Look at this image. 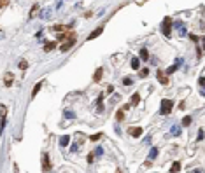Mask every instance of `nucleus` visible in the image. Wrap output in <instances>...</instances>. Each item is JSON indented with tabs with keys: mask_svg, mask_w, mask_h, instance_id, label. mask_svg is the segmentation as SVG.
Returning <instances> with one entry per match:
<instances>
[{
	"mask_svg": "<svg viewBox=\"0 0 205 173\" xmlns=\"http://www.w3.org/2000/svg\"><path fill=\"white\" fill-rule=\"evenodd\" d=\"M172 107H174V102H172V100H163V102H161V108H160V114L168 115V114L172 112Z\"/></svg>",
	"mask_w": 205,
	"mask_h": 173,
	"instance_id": "obj_1",
	"label": "nucleus"
},
{
	"mask_svg": "<svg viewBox=\"0 0 205 173\" xmlns=\"http://www.w3.org/2000/svg\"><path fill=\"white\" fill-rule=\"evenodd\" d=\"M170 18H165V19H163V25H161V32L165 33V37H170V26H172V25H170Z\"/></svg>",
	"mask_w": 205,
	"mask_h": 173,
	"instance_id": "obj_2",
	"label": "nucleus"
},
{
	"mask_svg": "<svg viewBox=\"0 0 205 173\" xmlns=\"http://www.w3.org/2000/svg\"><path fill=\"white\" fill-rule=\"evenodd\" d=\"M74 44H76V38H74V37H72V38H69V42H63L61 46H60V49H61V53H65V51H69V49H70L72 46H74Z\"/></svg>",
	"mask_w": 205,
	"mask_h": 173,
	"instance_id": "obj_3",
	"label": "nucleus"
},
{
	"mask_svg": "<svg viewBox=\"0 0 205 173\" xmlns=\"http://www.w3.org/2000/svg\"><path fill=\"white\" fill-rule=\"evenodd\" d=\"M42 170H44V171H49V170H51V163H49V156H48V154H44V156H42Z\"/></svg>",
	"mask_w": 205,
	"mask_h": 173,
	"instance_id": "obj_4",
	"label": "nucleus"
},
{
	"mask_svg": "<svg viewBox=\"0 0 205 173\" xmlns=\"http://www.w3.org/2000/svg\"><path fill=\"white\" fill-rule=\"evenodd\" d=\"M2 112H0V115H2V123H0V128H2V130H4V128H6V115H7V108L4 107V105H2Z\"/></svg>",
	"mask_w": 205,
	"mask_h": 173,
	"instance_id": "obj_5",
	"label": "nucleus"
},
{
	"mask_svg": "<svg viewBox=\"0 0 205 173\" xmlns=\"http://www.w3.org/2000/svg\"><path fill=\"white\" fill-rule=\"evenodd\" d=\"M128 133H130L132 136H135V138H137V136H140V135H142V128H139V126H137V128H130Z\"/></svg>",
	"mask_w": 205,
	"mask_h": 173,
	"instance_id": "obj_6",
	"label": "nucleus"
},
{
	"mask_svg": "<svg viewBox=\"0 0 205 173\" xmlns=\"http://www.w3.org/2000/svg\"><path fill=\"white\" fill-rule=\"evenodd\" d=\"M103 32V26H98L97 30H95V32H91L90 33V37H88V40H93V38H97L98 35H100V33Z\"/></svg>",
	"mask_w": 205,
	"mask_h": 173,
	"instance_id": "obj_7",
	"label": "nucleus"
},
{
	"mask_svg": "<svg viewBox=\"0 0 205 173\" xmlns=\"http://www.w3.org/2000/svg\"><path fill=\"white\" fill-rule=\"evenodd\" d=\"M102 75H103V68H97V72H95V75H93V81H95V82H100Z\"/></svg>",
	"mask_w": 205,
	"mask_h": 173,
	"instance_id": "obj_8",
	"label": "nucleus"
},
{
	"mask_svg": "<svg viewBox=\"0 0 205 173\" xmlns=\"http://www.w3.org/2000/svg\"><path fill=\"white\" fill-rule=\"evenodd\" d=\"M158 81L161 82L163 86H167L168 82H170V81H168V77H165V75H163V74H161V72H158Z\"/></svg>",
	"mask_w": 205,
	"mask_h": 173,
	"instance_id": "obj_9",
	"label": "nucleus"
},
{
	"mask_svg": "<svg viewBox=\"0 0 205 173\" xmlns=\"http://www.w3.org/2000/svg\"><path fill=\"white\" fill-rule=\"evenodd\" d=\"M69 143H70V136L65 135V136H61V138H60V145H61V147H67Z\"/></svg>",
	"mask_w": 205,
	"mask_h": 173,
	"instance_id": "obj_10",
	"label": "nucleus"
},
{
	"mask_svg": "<svg viewBox=\"0 0 205 173\" xmlns=\"http://www.w3.org/2000/svg\"><path fill=\"white\" fill-rule=\"evenodd\" d=\"M4 84H6L7 87L12 86V74H7V75L4 77Z\"/></svg>",
	"mask_w": 205,
	"mask_h": 173,
	"instance_id": "obj_11",
	"label": "nucleus"
},
{
	"mask_svg": "<svg viewBox=\"0 0 205 173\" xmlns=\"http://www.w3.org/2000/svg\"><path fill=\"white\" fill-rule=\"evenodd\" d=\"M139 65H140V60H139V58H133V60H132V68H133V70H137V68H139Z\"/></svg>",
	"mask_w": 205,
	"mask_h": 173,
	"instance_id": "obj_12",
	"label": "nucleus"
},
{
	"mask_svg": "<svg viewBox=\"0 0 205 173\" xmlns=\"http://www.w3.org/2000/svg\"><path fill=\"white\" fill-rule=\"evenodd\" d=\"M54 47H56V44L54 42H48L46 46H44V51H53Z\"/></svg>",
	"mask_w": 205,
	"mask_h": 173,
	"instance_id": "obj_13",
	"label": "nucleus"
},
{
	"mask_svg": "<svg viewBox=\"0 0 205 173\" xmlns=\"http://www.w3.org/2000/svg\"><path fill=\"white\" fill-rule=\"evenodd\" d=\"M18 66H19L21 70H27V68H28V61L27 60H21L19 63H18Z\"/></svg>",
	"mask_w": 205,
	"mask_h": 173,
	"instance_id": "obj_14",
	"label": "nucleus"
},
{
	"mask_svg": "<svg viewBox=\"0 0 205 173\" xmlns=\"http://www.w3.org/2000/svg\"><path fill=\"white\" fill-rule=\"evenodd\" d=\"M39 12V6H33L32 11H30V18H35V14Z\"/></svg>",
	"mask_w": 205,
	"mask_h": 173,
	"instance_id": "obj_15",
	"label": "nucleus"
},
{
	"mask_svg": "<svg viewBox=\"0 0 205 173\" xmlns=\"http://www.w3.org/2000/svg\"><path fill=\"white\" fill-rule=\"evenodd\" d=\"M140 102V96H139V95H137V93H135L133 96H132V103H133V105H137V103Z\"/></svg>",
	"mask_w": 205,
	"mask_h": 173,
	"instance_id": "obj_16",
	"label": "nucleus"
},
{
	"mask_svg": "<svg viewBox=\"0 0 205 173\" xmlns=\"http://www.w3.org/2000/svg\"><path fill=\"white\" fill-rule=\"evenodd\" d=\"M181 63H182V61L179 60V61H177V63H175V65H172V66H170V68H168V74H172V72H175V68H177V66H179V65H181Z\"/></svg>",
	"mask_w": 205,
	"mask_h": 173,
	"instance_id": "obj_17",
	"label": "nucleus"
},
{
	"mask_svg": "<svg viewBox=\"0 0 205 173\" xmlns=\"http://www.w3.org/2000/svg\"><path fill=\"white\" fill-rule=\"evenodd\" d=\"M179 170H181V164H179V163H174V166L170 168V171H172V173L179 171Z\"/></svg>",
	"mask_w": 205,
	"mask_h": 173,
	"instance_id": "obj_18",
	"label": "nucleus"
},
{
	"mask_svg": "<svg viewBox=\"0 0 205 173\" xmlns=\"http://www.w3.org/2000/svg\"><path fill=\"white\" fill-rule=\"evenodd\" d=\"M182 124L184 126H189V124H191V115H186V117H184V119H182Z\"/></svg>",
	"mask_w": 205,
	"mask_h": 173,
	"instance_id": "obj_19",
	"label": "nucleus"
},
{
	"mask_svg": "<svg viewBox=\"0 0 205 173\" xmlns=\"http://www.w3.org/2000/svg\"><path fill=\"white\" fill-rule=\"evenodd\" d=\"M40 87H42V82H39V84H37V86H35V87H33V93H32V95H33V96H35V95H37V93H39V91H40Z\"/></svg>",
	"mask_w": 205,
	"mask_h": 173,
	"instance_id": "obj_20",
	"label": "nucleus"
},
{
	"mask_svg": "<svg viewBox=\"0 0 205 173\" xmlns=\"http://www.w3.org/2000/svg\"><path fill=\"white\" fill-rule=\"evenodd\" d=\"M147 56H149V54H147V51H146V49H142V51H140V60L146 61V60H147Z\"/></svg>",
	"mask_w": 205,
	"mask_h": 173,
	"instance_id": "obj_21",
	"label": "nucleus"
},
{
	"mask_svg": "<svg viewBox=\"0 0 205 173\" xmlns=\"http://www.w3.org/2000/svg\"><path fill=\"white\" fill-rule=\"evenodd\" d=\"M102 133H97V135H93V136H90V138H91V142H97V140H100V138H102Z\"/></svg>",
	"mask_w": 205,
	"mask_h": 173,
	"instance_id": "obj_22",
	"label": "nucleus"
},
{
	"mask_svg": "<svg viewBox=\"0 0 205 173\" xmlns=\"http://www.w3.org/2000/svg\"><path fill=\"white\" fill-rule=\"evenodd\" d=\"M147 74H149V70H147V68H142V70L139 72V75H140V77H147Z\"/></svg>",
	"mask_w": 205,
	"mask_h": 173,
	"instance_id": "obj_23",
	"label": "nucleus"
},
{
	"mask_svg": "<svg viewBox=\"0 0 205 173\" xmlns=\"http://www.w3.org/2000/svg\"><path fill=\"white\" fill-rule=\"evenodd\" d=\"M179 33H181V35H184V33H186V30H184V26L181 25V23H179Z\"/></svg>",
	"mask_w": 205,
	"mask_h": 173,
	"instance_id": "obj_24",
	"label": "nucleus"
},
{
	"mask_svg": "<svg viewBox=\"0 0 205 173\" xmlns=\"http://www.w3.org/2000/svg\"><path fill=\"white\" fill-rule=\"evenodd\" d=\"M7 4H9V0H0V9H2V7H6Z\"/></svg>",
	"mask_w": 205,
	"mask_h": 173,
	"instance_id": "obj_25",
	"label": "nucleus"
},
{
	"mask_svg": "<svg viewBox=\"0 0 205 173\" xmlns=\"http://www.w3.org/2000/svg\"><path fill=\"white\" fill-rule=\"evenodd\" d=\"M63 25H56V26H54V30H56V32H61V30H63Z\"/></svg>",
	"mask_w": 205,
	"mask_h": 173,
	"instance_id": "obj_26",
	"label": "nucleus"
},
{
	"mask_svg": "<svg viewBox=\"0 0 205 173\" xmlns=\"http://www.w3.org/2000/svg\"><path fill=\"white\" fill-rule=\"evenodd\" d=\"M123 82H124V86H130V84H132V79H128V77H126Z\"/></svg>",
	"mask_w": 205,
	"mask_h": 173,
	"instance_id": "obj_27",
	"label": "nucleus"
},
{
	"mask_svg": "<svg viewBox=\"0 0 205 173\" xmlns=\"http://www.w3.org/2000/svg\"><path fill=\"white\" fill-rule=\"evenodd\" d=\"M123 117H124V112H123V110H119V112H118V119H123Z\"/></svg>",
	"mask_w": 205,
	"mask_h": 173,
	"instance_id": "obj_28",
	"label": "nucleus"
},
{
	"mask_svg": "<svg viewBox=\"0 0 205 173\" xmlns=\"http://www.w3.org/2000/svg\"><path fill=\"white\" fill-rule=\"evenodd\" d=\"M172 133H174V135H179V133H181V130H179V128H172Z\"/></svg>",
	"mask_w": 205,
	"mask_h": 173,
	"instance_id": "obj_29",
	"label": "nucleus"
},
{
	"mask_svg": "<svg viewBox=\"0 0 205 173\" xmlns=\"http://www.w3.org/2000/svg\"><path fill=\"white\" fill-rule=\"evenodd\" d=\"M202 138H203V130L198 131V140H202Z\"/></svg>",
	"mask_w": 205,
	"mask_h": 173,
	"instance_id": "obj_30",
	"label": "nucleus"
},
{
	"mask_svg": "<svg viewBox=\"0 0 205 173\" xmlns=\"http://www.w3.org/2000/svg\"><path fill=\"white\" fill-rule=\"evenodd\" d=\"M156 154H158V149H153V152H151V157H156Z\"/></svg>",
	"mask_w": 205,
	"mask_h": 173,
	"instance_id": "obj_31",
	"label": "nucleus"
},
{
	"mask_svg": "<svg viewBox=\"0 0 205 173\" xmlns=\"http://www.w3.org/2000/svg\"><path fill=\"white\" fill-rule=\"evenodd\" d=\"M93 159H95V156H93V154H90V156H88V163H93Z\"/></svg>",
	"mask_w": 205,
	"mask_h": 173,
	"instance_id": "obj_32",
	"label": "nucleus"
},
{
	"mask_svg": "<svg viewBox=\"0 0 205 173\" xmlns=\"http://www.w3.org/2000/svg\"><path fill=\"white\" fill-rule=\"evenodd\" d=\"M200 84H202V86H205V77H202V79H200Z\"/></svg>",
	"mask_w": 205,
	"mask_h": 173,
	"instance_id": "obj_33",
	"label": "nucleus"
},
{
	"mask_svg": "<svg viewBox=\"0 0 205 173\" xmlns=\"http://www.w3.org/2000/svg\"><path fill=\"white\" fill-rule=\"evenodd\" d=\"M202 46L205 47V37H202Z\"/></svg>",
	"mask_w": 205,
	"mask_h": 173,
	"instance_id": "obj_34",
	"label": "nucleus"
}]
</instances>
